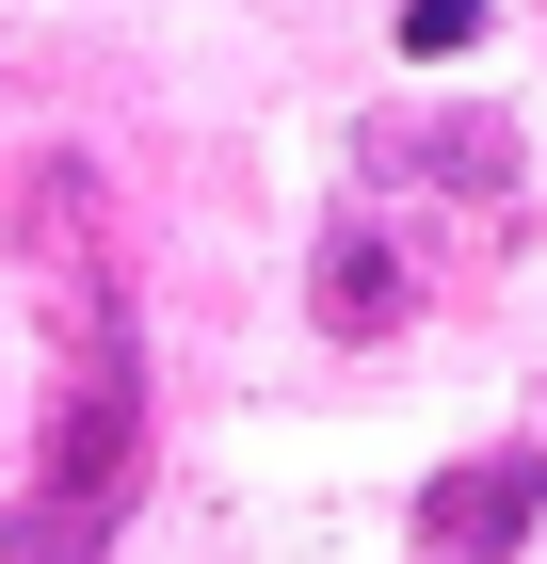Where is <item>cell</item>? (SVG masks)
I'll return each mask as SVG.
<instances>
[{
	"label": "cell",
	"mask_w": 547,
	"mask_h": 564,
	"mask_svg": "<svg viewBox=\"0 0 547 564\" xmlns=\"http://www.w3.org/2000/svg\"><path fill=\"white\" fill-rule=\"evenodd\" d=\"M129 435H145V388H129V339L97 323L81 371H65V420H48V500H33V549L17 564H97V532L129 500Z\"/></svg>",
	"instance_id": "6da1fadb"
},
{
	"label": "cell",
	"mask_w": 547,
	"mask_h": 564,
	"mask_svg": "<svg viewBox=\"0 0 547 564\" xmlns=\"http://www.w3.org/2000/svg\"><path fill=\"white\" fill-rule=\"evenodd\" d=\"M532 500H547V468H532V452H483V468H451V484H435V549L500 564L515 532H532Z\"/></svg>",
	"instance_id": "7a4b0ae2"
},
{
	"label": "cell",
	"mask_w": 547,
	"mask_h": 564,
	"mask_svg": "<svg viewBox=\"0 0 547 564\" xmlns=\"http://www.w3.org/2000/svg\"><path fill=\"white\" fill-rule=\"evenodd\" d=\"M483 33V0H419V17H403V48H467Z\"/></svg>",
	"instance_id": "3957f363"
}]
</instances>
